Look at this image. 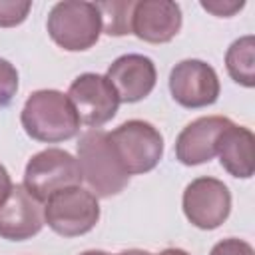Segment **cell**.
Listing matches in <instances>:
<instances>
[{
	"label": "cell",
	"mask_w": 255,
	"mask_h": 255,
	"mask_svg": "<svg viewBox=\"0 0 255 255\" xmlns=\"http://www.w3.org/2000/svg\"><path fill=\"white\" fill-rule=\"evenodd\" d=\"M209 255H255V251H253L251 243L237 239V237H227V239L217 241L211 247Z\"/></svg>",
	"instance_id": "cell-19"
},
{
	"label": "cell",
	"mask_w": 255,
	"mask_h": 255,
	"mask_svg": "<svg viewBox=\"0 0 255 255\" xmlns=\"http://www.w3.org/2000/svg\"><path fill=\"white\" fill-rule=\"evenodd\" d=\"M78 163L82 179L90 185L96 197H112L124 191L129 175L124 171L110 139L108 131L90 128L78 139Z\"/></svg>",
	"instance_id": "cell-2"
},
{
	"label": "cell",
	"mask_w": 255,
	"mask_h": 255,
	"mask_svg": "<svg viewBox=\"0 0 255 255\" xmlns=\"http://www.w3.org/2000/svg\"><path fill=\"white\" fill-rule=\"evenodd\" d=\"M44 227V207L22 183L12 185L10 195L0 205V237L24 241L38 235Z\"/></svg>",
	"instance_id": "cell-10"
},
{
	"label": "cell",
	"mask_w": 255,
	"mask_h": 255,
	"mask_svg": "<svg viewBox=\"0 0 255 255\" xmlns=\"http://www.w3.org/2000/svg\"><path fill=\"white\" fill-rule=\"evenodd\" d=\"M181 8L173 0H139L131 8V34L149 44H165L181 30Z\"/></svg>",
	"instance_id": "cell-12"
},
{
	"label": "cell",
	"mask_w": 255,
	"mask_h": 255,
	"mask_svg": "<svg viewBox=\"0 0 255 255\" xmlns=\"http://www.w3.org/2000/svg\"><path fill=\"white\" fill-rule=\"evenodd\" d=\"M253 147H255L253 131L249 128L231 122L217 139L215 155H219V161L229 175L239 179H249L255 171Z\"/></svg>",
	"instance_id": "cell-14"
},
{
	"label": "cell",
	"mask_w": 255,
	"mask_h": 255,
	"mask_svg": "<svg viewBox=\"0 0 255 255\" xmlns=\"http://www.w3.org/2000/svg\"><path fill=\"white\" fill-rule=\"evenodd\" d=\"M50 38L68 52L92 48L102 34V18L96 2L64 0L52 6L46 22Z\"/></svg>",
	"instance_id": "cell-3"
},
{
	"label": "cell",
	"mask_w": 255,
	"mask_h": 255,
	"mask_svg": "<svg viewBox=\"0 0 255 255\" xmlns=\"http://www.w3.org/2000/svg\"><path fill=\"white\" fill-rule=\"evenodd\" d=\"M20 122L24 131L42 143L72 139L80 131V118L68 94L60 90H36L28 96Z\"/></svg>",
	"instance_id": "cell-1"
},
{
	"label": "cell",
	"mask_w": 255,
	"mask_h": 255,
	"mask_svg": "<svg viewBox=\"0 0 255 255\" xmlns=\"http://www.w3.org/2000/svg\"><path fill=\"white\" fill-rule=\"evenodd\" d=\"M245 6L243 0H209V2H201V8L211 12L213 16H223V18H229L233 16L235 12H239L241 8Z\"/></svg>",
	"instance_id": "cell-20"
},
{
	"label": "cell",
	"mask_w": 255,
	"mask_h": 255,
	"mask_svg": "<svg viewBox=\"0 0 255 255\" xmlns=\"http://www.w3.org/2000/svg\"><path fill=\"white\" fill-rule=\"evenodd\" d=\"M100 221V203L98 197L80 187H66L56 191L46 199L44 205V223L62 235V237H78L92 231Z\"/></svg>",
	"instance_id": "cell-5"
},
{
	"label": "cell",
	"mask_w": 255,
	"mask_h": 255,
	"mask_svg": "<svg viewBox=\"0 0 255 255\" xmlns=\"http://www.w3.org/2000/svg\"><path fill=\"white\" fill-rule=\"evenodd\" d=\"M68 98L76 108L80 124L100 128L118 114V94L110 80L102 74H80L68 88Z\"/></svg>",
	"instance_id": "cell-9"
},
{
	"label": "cell",
	"mask_w": 255,
	"mask_h": 255,
	"mask_svg": "<svg viewBox=\"0 0 255 255\" xmlns=\"http://www.w3.org/2000/svg\"><path fill=\"white\" fill-rule=\"evenodd\" d=\"M108 139L128 175L151 171L163 155V135L145 120H128L108 133Z\"/></svg>",
	"instance_id": "cell-4"
},
{
	"label": "cell",
	"mask_w": 255,
	"mask_h": 255,
	"mask_svg": "<svg viewBox=\"0 0 255 255\" xmlns=\"http://www.w3.org/2000/svg\"><path fill=\"white\" fill-rule=\"evenodd\" d=\"M157 255H189V253L185 249H179V247H167V249H163Z\"/></svg>",
	"instance_id": "cell-22"
},
{
	"label": "cell",
	"mask_w": 255,
	"mask_h": 255,
	"mask_svg": "<svg viewBox=\"0 0 255 255\" xmlns=\"http://www.w3.org/2000/svg\"><path fill=\"white\" fill-rule=\"evenodd\" d=\"M18 92V70L8 60L0 58V108H6Z\"/></svg>",
	"instance_id": "cell-18"
},
{
	"label": "cell",
	"mask_w": 255,
	"mask_h": 255,
	"mask_svg": "<svg viewBox=\"0 0 255 255\" xmlns=\"http://www.w3.org/2000/svg\"><path fill=\"white\" fill-rule=\"evenodd\" d=\"M231 124L223 116H203L189 122L175 139V157L183 165H199L211 161L217 151L221 131Z\"/></svg>",
	"instance_id": "cell-13"
},
{
	"label": "cell",
	"mask_w": 255,
	"mask_h": 255,
	"mask_svg": "<svg viewBox=\"0 0 255 255\" xmlns=\"http://www.w3.org/2000/svg\"><path fill=\"white\" fill-rule=\"evenodd\" d=\"M183 213L197 229H217L231 213L229 187L217 177H195L187 183L181 197Z\"/></svg>",
	"instance_id": "cell-7"
},
{
	"label": "cell",
	"mask_w": 255,
	"mask_h": 255,
	"mask_svg": "<svg viewBox=\"0 0 255 255\" xmlns=\"http://www.w3.org/2000/svg\"><path fill=\"white\" fill-rule=\"evenodd\" d=\"M82 183L78 159L60 147H48L34 153L24 169V187L38 199L46 201L60 189Z\"/></svg>",
	"instance_id": "cell-6"
},
{
	"label": "cell",
	"mask_w": 255,
	"mask_h": 255,
	"mask_svg": "<svg viewBox=\"0 0 255 255\" xmlns=\"http://www.w3.org/2000/svg\"><path fill=\"white\" fill-rule=\"evenodd\" d=\"M12 191V179H10V173L8 169L0 163V205L6 201V197L10 195Z\"/></svg>",
	"instance_id": "cell-21"
},
{
	"label": "cell",
	"mask_w": 255,
	"mask_h": 255,
	"mask_svg": "<svg viewBox=\"0 0 255 255\" xmlns=\"http://www.w3.org/2000/svg\"><path fill=\"white\" fill-rule=\"evenodd\" d=\"M80 255H110V253L100 251V249H90V251H84V253H80Z\"/></svg>",
	"instance_id": "cell-24"
},
{
	"label": "cell",
	"mask_w": 255,
	"mask_h": 255,
	"mask_svg": "<svg viewBox=\"0 0 255 255\" xmlns=\"http://www.w3.org/2000/svg\"><path fill=\"white\" fill-rule=\"evenodd\" d=\"M96 8H98L100 18H102V30L108 36L131 34V8H133V0L96 2Z\"/></svg>",
	"instance_id": "cell-16"
},
{
	"label": "cell",
	"mask_w": 255,
	"mask_h": 255,
	"mask_svg": "<svg viewBox=\"0 0 255 255\" xmlns=\"http://www.w3.org/2000/svg\"><path fill=\"white\" fill-rule=\"evenodd\" d=\"M30 8V0H0V28H12L22 24Z\"/></svg>",
	"instance_id": "cell-17"
},
{
	"label": "cell",
	"mask_w": 255,
	"mask_h": 255,
	"mask_svg": "<svg viewBox=\"0 0 255 255\" xmlns=\"http://www.w3.org/2000/svg\"><path fill=\"white\" fill-rule=\"evenodd\" d=\"M116 255H153L149 251H143V249H128V251H120Z\"/></svg>",
	"instance_id": "cell-23"
},
{
	"label": "cell",
	"mask_w": 255,
	"mask_h": 255,
	"mask_svg": "<svg viewBox=\"0 0 255 255\" xmlns=\"http://www.w3.org/2000/svg\"><path fill=\"white\" fill-rule=\"evenodd\" d=\"M106 78L114 86L120 104H135L151 94L157 72L151 58L143 54H124L110 64Z\"/></svg>",
	"instance_id": "cell-11"
},
{
	"label": "cell",
	"mask_w": 255,
	"mask_h": 255,
	"mask_svg": "<svg viewBox=\"0 0 255 255\" xmlns=\"http://www.w3.org/2000/svg\"><path fill=\"white\" fill-rule=\"evenodd\" d=\"M225 68L233 82L245 88L255 86V38L251 34L237 38L227 48Z\"/></svg>",
	"instance_id": "cell-15"
},
{
	"label": "cell",
	"mask_w": 255,
	"mask_h": 255,
	"mask_svg": "<svg viewBox=\"0 0 255 255\" xmlns=\"http://www.w3.org/2000/svg\"><path fill=\"white\" fill-rule=\"evenodd\" d=\"M171 98L189 110L207 108L217 102L221 86L217 72L203 60L187 58L177 62L169 72Z\"/></svg>",
	"instance_id": "cell-8"
}]
</instances>
